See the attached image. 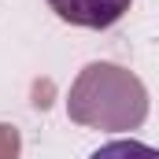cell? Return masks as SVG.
Returning a JSON list of instances; mask_svg holds the SVG:
<instances>
[{
    "mask_svg": "<svg viewBox=\"0 0 159 159\" xmlns=\"http://www.w3.org/2000/svg\"><path fill=\"white\" fill-rule=\"evenodd\" d=\"M89 159H159V148L144 144V141H133V137H119V141L100 144Z\"/></svg>",
    "mask_w": 159,
    "mask_h": 159,
    "instance_id": "cell-2",
    "label": "cell"
},
{
    "mask_svg": "<svg viewBox=\"0 0 159 159\" xmlns=\"http://www.w3.org/2000/svg\"><path fill=\"white\" fill-rule=\"evenodd\" d=\"M129 4L133 0H48V7L63 22L81 26V30H107V26H115L129 11Z\"/></svg>",
    "mask_w": 159,
    "mask_h": 159,
    "instance_id": "cell-1",
    "label": "cell"
},
{
    "mask_svg": "<svg viewBox=\"0 0 159 159\" xmlns=\"http://www.w3.org/2000/svg\"><path fill=\"white\" fill-rule=\"evenodd\" d=\"M19 156V133L15 126H0V159H15Z\"/></svg>",
    "mask_w": 159,
    "mask_h": 159,
    "instance_id": "cell-3",
    "label": "cell"
}]
</instances>
